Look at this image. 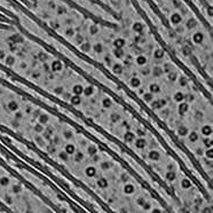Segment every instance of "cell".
I'll use <instances>...</instances> for the list:
<instances>
[{
  "label": "cell",
  "mask_w": 213,
  "mask_h": 213,
  "mask_svg": "<svg viewBox=\"0 0 213 213\" xmlns=\"http://www.w3.org/2000/svg\"><path fill=\"white\" fill-rule=\"evenodd\" d=\"M6 87H7V86L3 85V84L0 82V102H1V99H2V95H3V93H5Z\"/></svg>",
  "instance_id": "obj_1"
}]
</instances>
